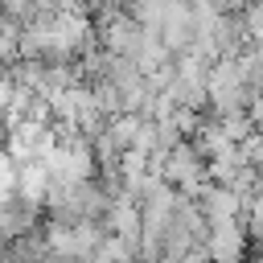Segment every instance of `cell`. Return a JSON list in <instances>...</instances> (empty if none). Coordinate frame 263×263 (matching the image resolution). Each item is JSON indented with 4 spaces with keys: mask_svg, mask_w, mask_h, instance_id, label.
<instances>
[{
    "mask_svg": "<svg viewBox=\"0 0 263 263\" xmlns=\"http://www.w3.org/2000/svg\"><path fill=\"white\" fill-rule=\"evenodd\" d=\"M247 234L251 230H242V222H222V226H210L205 230V255H210V263H242V255H247Z\"/></svg>",
    "mask_w": 263,
    "mask_h": 263,
    "instance_id": "cell-1",
    "label": "cell"
}]
</instances>
